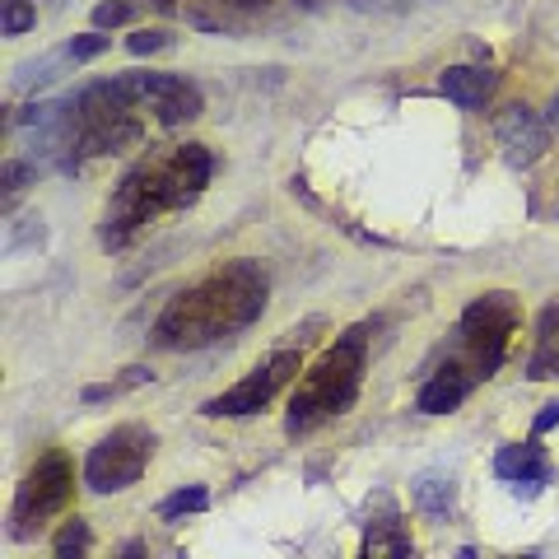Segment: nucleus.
Here are the masks:
<instances>
[{
  "mask_svg": "<svg viewBox=\"0 0 559 559\" xmlns=\"http://www.w3.org/2000/svg\"><path fill=\"white\" fill-rule=\"evenodd\" d=\"M349 5H382V0H349Z\"/></svg>",
  "mask_w": 559,
  "mask_h": 559,
  "instance_id": "nucleus-27",
  "label": "nucleus"
},
{
  "mask_svg": "<svg viewBox=\"0 0 559 559\" xmlns=\"http://www.w3.org/2000/svg\"><path fill=\"white\" fill-rule=\"evenodd\" d=\"M210 178H215V154H210L205 145H197V140L140 159L127 178L117 182L108 210H103L98 242L108 252H127L154 219L197 205L205 197Z\"/></svg>",
  "mask_w": 559,
  "mask_h": 559,
  "instance_id": "nucleus-2",
  "label": "nucleus"
},
{
  "mask_svg": "<svg viewBox=\"0 0 559 559\" xmlns=\"http://www.w3.org/2000/svg\"><path fill=\"white\" fill-rule=\"evenodd\" d=\"M271 304V275L261 271V261L238 257L224 261L197 285L178 289L168 308L154 318L150 341L154 349H205L219 341H234L238 331H248Z\"/></svg>",
  "mask_w": 559,
  "mask_h": 559,
  "instance_id": "nucleus-1",
  "label": "nucleus"
},
{
  "mask_svg": "<svg viewBox=\"0 0 559 559\" xmlns=\"http://www.w3.org/2000/svg\"><path fill=\"white\" fill-rule=\"evenodd\" d=\"M90 546H94V536H90V522H84V518H70L66 527L57 532V540H51V550H57L61 559H70V555H84Z\"/></svg>",
  "mask_w": 559,
  "mask_h": 559,
  "instance_id": "nucleus-16",
  "label": "nucleus"
},
{
  "mask_svg": "<svg viewBox=\"0 0 559 559\" xmlns=\"http://www.w3.org/2000/svg\"><path fill=\"white\" fill-rule=\"evenodd\" d=\"M299 369H304V355H299V349H275V355H271L266 364H257V369H252L248 378H242V382H234L229 392L210 396L205 406H201V415H210V419H242V415H261L289 378H299Z\"/></svg>",
  "mask_w": 559,
  "mask_h": 559,
  "instance_id": "nucleus-7",
  "label": "nucleus"
},
{
  "mask_svg": "<svg viewBox=\"0 0 559 559\" xmlns=\"http://www.w3.org/2000/svg\"><path fill=\"white\" fill-rule=\"evenodd\" d=\"M369 331H373L369 322L349 326L345 336L331 341L318 355V364L299 378V388H294V396H289V419H285L289 433L322 429L326 419L345 415L359 401L364 369H369Z\"/></svg>",
  "mask_w": 559,
  "mask_h": 559,
  "instance_id": "nucleus-4",
  "label": "nucleus"
},
{
  "mask_svg": "<svg viewBox=\"0 0 559 559\" xmlns=\"http://www.w3.org/2000/svg\"><path fill=\"white\" fill-rule=\"evenodd\" d=\"M51 75H57V57H43V61L20 66V75H14V84H20V90H33V84H47Z\"/></svg>",
  "mask_w": 559,
  "mask_h": 559,
  "instance_id": "nucleus-21",
  "label": "nucleus"
},
{
  "mask_svg": "<svg viewBox=\"0 0 559 559\" xmlns=\"http://www.w3.org/2000/svg\"><path fill=\"white\" fill-rule=\"evenodd\" d=\"M495 84H499V75L495 70H485V66H452V70H443L439 90L457 103V108L476 112V108H485V98L495 94Z\"/></svg>",
  "mask_w": 559,
  "mask_h": 559,
  "instance_id": "nucleus-11",
  "label": "nucleus"
},
{
  "mask_svg": "<svg viewBox=\"0 0 559 559\" xmlns=\"http://www.w3.org/2000/svg\"><path fill=\"white\" fill-rule=\"evenodd\" d=\"M518 322H522V308L513 294H480V299H471V308L462 312L457 322V341H452L448 359L425 378V388H419L415 406L425 415H448L457 411L462 401L489 382L499 369H503V355H509V345L518 336Z\"/></svg>",
  "mask_w": 559,
  "mask_h": 559,
  "instance_id": "nucleus-3",
  "label": "nucleus"
},
{
  "mask_svg": "<svg viewBox=\"0 0 559 559\" xmlns=\"http://www.w3.org/2000/svg\"><path fill=\"white\" fill-rule=\"evenodd\" d=\"M127 20H131V5H127V0H108V5L94 10V24H98V28H117V24H127Z\"/></svg>",
  "mask_w": 559,
  "mask_h": 559,
  "instance_id": "nucleus-22",
  "label": "nucleus"
},
{
  "mask_svg": "<svg viewBox=\"0 0 559 559\" xmlns=\"http://www.w3.org/2000/svg\"><path fill=\"white\" fill-rule=\"evenodd\" d=\"M140 94H145V108L154 112L159 127H182V121H197L205 112V94L182 75H159V70H135Z\"/></svg>",
  "mask_w": 559,
  "mask_h": 559,
  "instance_id": "nucleus-8",
  "label": "nucleus"
},
{
  "mask_svg": "<svg viewBox=\"0 0 559 559\" xmlns=\"http://www.w3.org/2000/svg\"><path fill=\"white\" fill-rule=\"evenodd\" d=\"M33 5L28 0H5V38H20V33H28L33 28Z\"/></svg>",
  "mask_w": 559,
  "mask_h": 559,
  "instance_id": "nucleus-19",
  "label": "nucleus"
},
{
  "mask_svg": "<svg viewBox=\"0 0 559 559\" xmlns=\"http://www.w3.org/2000/svg\"><path fill=\"white\" fill-rule=\"evenodd\" d=\"M527 378L536 382L559 378V299H550L536 318V349L527 359Z\"/></svg>",
  "mask_w": 559,
  "mask_h": 559,
  "instance_id": "nucleus-12",
  "label": "nucleus"
},
{
  "mask_svg": "<svg viewBox=\"0 0 559 559\" xmlns=\"http://www.w3.org/2000/svg\"><path fill=\"white\" fill-rule=\"evenodd\" d=\"M550 131H555L550 121H540L527 103H513V108H503L495 117V140L503 150V164L513 168H532L550 150Z\"/></svg>",
  "mask_w": 559,
  "mask_h": 559,
  "instance_id": "nucleus-9",
  "label": "nucleus"
},
{
  "mask_svg": "<svg viewBox=\"0 0 559 559\" xmlns=\"http://www.w3.org/2000/svg\"><path fill=\"white\" fill-rule=\"evenodd\" d=\"M495 476L499 480H513L518 495L532 499L540 485L555 480V462H550V452L540 448L536 439L532 443H509V448H499V457H495Z\"/></svg>",
  "mask_w": 559,
  "mask_h": 559,
  "instance_id": "nucleus-10",
  "label": "nucleus"
},
{
  "mask_svg": "<svg viewBox=\"0 0 559 559\" xmlns=\"http://www.w3.org/2000/svg\"><path fill=\"white\" fill-rule=\"evenodd\" d=\"M168 43H173V33H164V28H135L127 38V47L135 51V57H154V51H164Z\"/></svg>",
  "mask_w": 559,
  "mask_h": 559,
  "instance_id": "nucleus-18",
  "label": "nucleus"
},
{
  "mask_svg": "<svg viewBox=\"0 0 559 559\" xmlns=\"http://www.w3.org/2000/svg\"><path fill=\"white\" fill-rule=\"evenodd\" d=\"M415 540L406 536V527H401V518L388 509V518L382 522H369V532H364V555H411Z\"/></svg>",
  "mask_w": 559,
  "mask_h": 559,
  "instance_id": "nucleus-14",
  "label": "nucleus"
},
{
  "mask_svg": "<svg viewBox=\"0 0 559 559\" xmlns=\"http://www.w3.org/2000/svg\"><path fill=\"white\" fill-rule=\"evenodd\" d=\"M219 10H266L271 0H215Z\"/></svg>",
  "mask_w": 559,
  "mask_h": 559,
  "instance_id": "nucleus-24",
  "label": "nucleus"
},
{
  "mask_svg": "<svg viewBox=\"0 0 559 559\" xmlns=\"http://www.w3.org/2000/svg\"><path fill=\"white\" fill-rule=\"evenodd\" d=\"M411 499H415V509H419V513H429V518L448 522L452 509H457V480L443 476V471H425V476H415Z\"/></svg>",
  "mask_w": 559,
  "mask_h": 559,
  "instance_id": "nucleus-13",
  "label": "nucleus"
},
{
  "mask_svg": "<svg viewBox=\"0 0 559 559\" xmlns=\"http://www.w3.org/2000/svg\"><path fill=\"white\" fill-rule=\"evenodd\" d=\"M108 47H112V38H103V33H84V38H70L66 43V61H94Z\"/></svg>",
  "mask_w": 559,
  "mask_h": 559,
  "instance_id": "nucleus-17",
  "label": "nucleus"
},
{
  "mask_svg": "<svg viewBox=\"0 0 559 559\" xmlns=\"http://www.w3.org/2000/svg\"><path fill=\"white\" fill-rule=\"evenodd\" d=\"M145 5H154L159 14H178V0H145Z\"/></svg>",
  "mask_w": 559,
  "mask_h": 559,
  "instance_id": "nucleus-25",
  "label": "nucleus"
},
{
  "mask_svg": "<svg viewBox=\"0 0 559 559\" xmlns=\"http://www.w3.org/2000/svg\"><path fill=\"white\" fill-rule=\"evenodd\" d=\"M150 457H154V433L140 429V425H117L112 433H103V439L90 448V457H84V485H90L94 495L131 489L140 476H145Z\"/></svg>",
  "mask_w": 559,
  "mask_h": 559,
  "instance_id": "nucleus-6",
  "label": "nucleus"
},
{
  "mask_svg": "<svg viewBox=\"0 0 559 559\" xmlns=\"http://www.w3.org/2000/svg\"><path fill=\"white\" fill-rule=\"evenodd\" d=\"M38 178V164H28V159H10L5 173H0V187H5V197H14V191H24V182Z\"/></svg>",
  "mask_w": 559,
  "mask_h": 559,
  "instance_id": "nucleus-20",
  "label": "nucleus"
},
{
  "mask_svg": "<svg viewBox=\"0 0 559 559\" xmlns=\"http://www.w3.org/2000/svg\"><path fill=\"white\" fill-rule=\"evenodd\" d=\"M546 121H550V127H555V131H559V94H555V98H550V117H546Z\"/></svg>",
  "mask_w": 559,
  "mask_h": 559,
  "instance_id": "nucleus-26",
  "label": "nucleus"
},
{
  "mask_svg": "<svg viewBox=\"0 0 559 559\" xmlns=\"http://www.w3.org/2000/svg\"><path fill=\"white\" fill-rule=\"evenodd\" d=\"M550 425H559V401H550V406L536 415V439H540V433H546Z\"/></svg>",
  "mask_w": 559,
  "mask_h": 559,
  "instance_id": "nucleus-23",
  "label": "nucleus"
},
{
  "mask_svg": "<svg viewBox=\"0 0 559 559\" xmlns=\"http://www.w3.org/2000/svg\"><path fill=\"white\" fill-rule=\"evenodd\" d=\"M70 499H75V466H70V457L61 448H47L43 457L28 466V476L20 480V489H14L10 536L14 540H33Z\"/></svg>",
  "mask_w": 559,
  "mask_h": 559,
  "instance_id": "nucleus-5",
  "label": "nucleus"
},
{
  "mask_svg": "<svg viewBox=\"0 0 559 559\" xmlns=\"http://www.w3.org/2000/svg\"><path fill=\"white\" fill-rule=\"evenodd\" d=\"M205 509H210L205 485H187V489H178V495H168V499L159 503V518H164V522H178V518H187V513H205Z\"/></svg>",
  "mask_w": 559,
  "mask_h": 559,
  "instance_id": "nucleus-15",
  "label": "nucleus"
}]
</instances>
